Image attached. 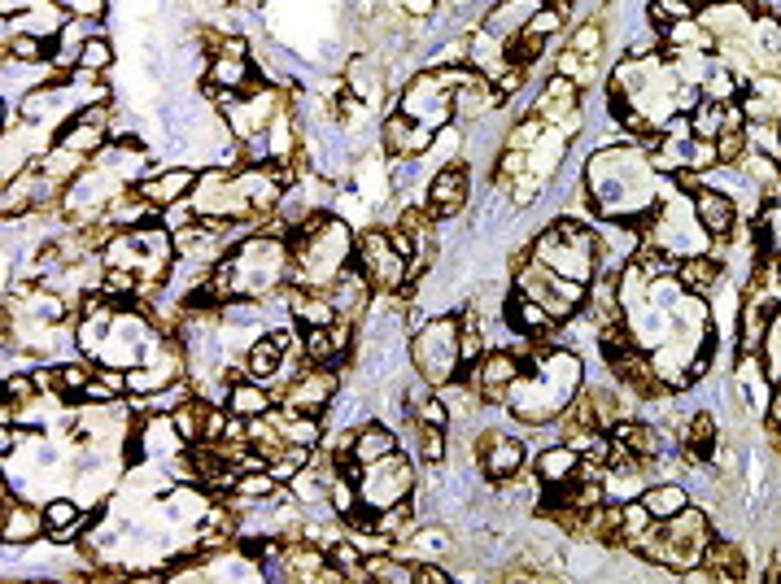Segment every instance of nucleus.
<instances>
[{
  "label": "nucleus",
  "instance_id": "nucleus-1",
  "mask_svg": "<svg viewBox=\"0 0 781 584\" xmlns=\"http://www.w3.org/2000/svg\"><path fill=\"white\" fill-rule=\"evenodd\" d=\"M410 362L419 371L423 384L445 388L458 379L463 358H458V314H441L432 323H423L410 340Z\"/></svg>",
  "mask_w": 781,
  "mask_h": 584
},
{
  "label": "nucleus",
  "instance_id": "nucleus-2",
  "mask_svg": "<svg viewBox=\"0 0 781 584\" xmlns=\"http://www.w3.org/2000/svg\"><path fill=\"white\" fill-rule=\"evenodd\" d=\"M354 262L372 280V289L389 292V296H397V289H406V280H410V262L393 249V236L381 227H372L354 241Z\"/></svg>",
  "mask_w": 781,
  "mask_h": 584
},
{
  "label": "nucleus",
  "instance_id": "nucleus-3",
  "mask_svg": "<svg viewBox=\"0 0 781 584\" xmlns=\"http://www.w3.org/2000/svg\"><path fill=\"white\" fill-rule=\"evenodd\" d=\"M410 489H415V467H410V458H406L401 449L389 454L385 463L368 467L363 480H359V498H363V511H368V515L381 511V506H393V502H406Z\"/></svg>",
  "mask_w": 781,
  "mask_h": 584
},
{
  "label": "nucleus",
  "instance_id": "nucleus-4",
  "mask_svg": "<svg viewBox=\"0 0 781 584\" xmlns=\"http://www.w3.org/2000/svg\"><path fill=\"white\" fill-rule=\"evenodd\" d=\"M467 375H471V384H476V393L485 401H506L511 388L524 375V358H520V349H489Z\"/></svg>",
  "mask_w": 781,
  "mask_h": 584
},
{
  "label": "nucleus",
  "instance_id": "nucleus-5",
  "mask_svg": "<svg viewBox=\"0 0 781 584\" xmlns=\"http://www.w3.org/2000/svg\"><path fill=\"white\" fill-rule=\"evenodd\" d=\"M690 210H695V223L703 227V236H712V241H730L738 232V201L730 192H721L716 184L699 188L690 197Z\"/></svg>",
  "mask_w": 781,
  "mask_h": 584
},
{
  "label": "nucleus",
  "instance_id": "nucleus-6",
  "mask_svg": "<svg viewBox=\"0 0 781 584\" xmlns=\"http://www.w3.org/2000/svg\"><path fill=\"white\" fill-rule=\"evenodd\" d=\"M476 458H480V471L493 480V484H511L524 463H528V449L515 441V436H502V432H485L480 445H476Z\"/></svg>",
  "mask_w": 781,
  "mask_h": 584
},
{
  "label": "nucleus",
  "instance_id": "nucleus-7",
  "mask_svg": "<svg viewBox=\"0 0 781 584\" xmlns=\"http://www.w3.org/2000/svg\"><path fill=\"white\" fill-rule=\"evenodd\" d=\"M105 140H109V105H92V109H83L66 131H61V149L66 153H74V157H96L101 149H105Z\"/></svg>",
  "mask_w": 781,
  "mask_h": 584
},
{
  "label": "nucleus",
  "instance_id": "nucleus-8",
  "mask_svg": "<svg viewBox=\"0 0 781 584\" xmlns=\"http://www.w3.org/2000/svg\"><path fill=\"white\" fill-rule=\"evenodd\" d=\"M337 393V371L333 366H311L298 375V384L284 393V410H302V414H324L328 401Z\"/></svg>",
  "mask_w": 781,
  "mask_h": 584
},
{
  "label": "nucleus",
  "instance_id": "nucleus-9",
  "mask_svg": "<svg viewBox=\"0 0 781 584\" xmlns=\"http://www.w3.org/2000/svg\"><path fill=\"white\" fill-rule=\"evenodd\" d=\"M463 206H467V166L463 162H445L428 184V214L432 219H454Z\"/></svg>",
  "mask_w": 781,
  "mask_h": 584
},
{
  "label": "nucleus",
  "instance_id": "nucleus-10",
  "mask_svg": "<svg viewBox=\"0 0 781 584\" xmlns=\"http://www.w3.org/2000/svg\"><path fill=\"white\" fill-rule=\"evenodd\" d=\"M136 192H140L153 210H166V206L188 201V192H197V175H193L188 166H175V171H162V175L136 179Z\"/></svg>",
  "mask_w": 781,
  "mask_h": 584
},
{
  "label": "nucleus",
  "instance_id": "nucleus-11",
  "mask_svg": "<svg viewBox=\"0 0 781 584\" xmlns=\"http://www.w3.org/2000/svg\"><path fill=\"white\" fill-rule=\"evenodd\" d=\"M498 105H502V96H498L493 79H485V74H471V79H463L454 87V118H463V122H480Z\"/></svg>",
  "mask_w": 781,
  "mask_h": 584
},
{
  "label": "nucleus",
  "instance_id": "nucleus-12",
  "mask_svg": "<svg viewBox=\"0 0 781 584\" xmlns=\"http://www.w3.org/2000/svg\"><path fill=\"white\" fill-rule=\"evenodd\" d=\"M428 149H432V127L406 118L401 109L385 118V153H389V157H419V153H428Z\"/></svg>",
  "mask_w": 781,
  "mask_h": 584
},
{
  "label": "nucleus",
  "instance_id": "nucleus-13",
  "mask_svg": "<svg viewBox=\"0 0 781 584\" xmlns=\"http://www.w3.org/2000/svg\"><path fill=\"white\" fill-rule=\"evenodd\" d=\"M611 441H620V445H629L642 463H646V471L664 458V432L655 428V423H646V419H620V423H611Z\"/></svg>",
  "mask_w": 781,
  "mask_h": 584
},
{
  "label": "nucleus",
  "instance_id": "nucleus-14",
  "mask_svg": "<svg viewBox=\"0 0 781 584\" xmlns=\"http://www.w3.org/2000/svg\"><path fill=\"white\" fill-rule=\"evenodd\" d=\"M677 280H681V289L686 292L708 296V292L721 289V280H725V262L712 258V254H686V258L677 262Z\"/></svg>",
  "mask_w": 781,
  "mask_h": 584
},
{
  "label": "nucleus",
  "instance_id": "nucleus-15",
  "mask_svg": "<svg viewBox=\"0 0 781 584\" xmlns=\"http://www.w3.org/2000/svg\"><path fill=\"white\" fill-rule=\"evenodd\" d=\"M284 349H289V331H271L245 344V371L254 379H271L284 366Z\"/></svg>",
  "mask_w": 781,
  "mask_h": 584
},
{
  "label": "nucleus",
  "instance_id": "nucleus-16",
  "mask_svg": "<svg viewBox=\"0 0 781 584\" xmlns=\"http://www.w3.org/2000/svg\"><path fill=\"white\" fill-rule=\"evenodd\" d=\"M228 410H232L236 419H263V414L276 410V397H271L254 375H245V379H236V384L228 388Z\"/></svg>",
  "mask_w": 781,
  "mask_h": 584
},
{
  "label": "nucleus",
  "instance_id": "nucleus-17",
  "mask_svg": "<svg viewBox=\"0 0 781 584\" xmlns=\"http://www.w3.org/2000/svg\"><path fill=\"white\" fill-rule=\"evenodd\" d=\"M576 467H581V454L572 445H563V441L550 445V449H541L537 463H533V471H537L541 484H568V480H576Z\"/></svg>",
  "mask_w": 781,
  "mask_h": 584
},
{
  "label": "nucleus",
  "instance_id": "nucleus-18",
  "mask_svg": "<svg viewBox=\"0 0 781 584\" xmlns=\"http://www.w3.org/2000/svg\"><path fill=\"white\" fill-rule=\"evenodd\" d=\"M44 528H48V524H44V511H31L26 502L4 498V541H9V546H26V541H35Z\"/></svg>",
  "mask_w": 781,
  "mask_h": 584
},
{
  "label": "nucleus",
  "instance_id": "nucleus-19",
  "mask_svg": "<svg viewBox=\"0 0 781 584\" xmlns=\"http://www.w3.org/2000/svg\"><path fill=\"white\" fill-rule=\"evenodd\" d=\"M389 454H397V436H393L385 423H363V428H354V458L363 463V471L376 467V463H385Z\"/></svg>",
  "mask_w": 781,
  "mask_h": 584
},
{
  "label": "nucleus",
  "instance_id": "nucleus-20",
  "mask_svg": "<svg viewBox=\"0 0 781 584\" xmlns=\"http://www.w3.org/2000/svg\"><path fill=\"white\" fill-rule=\"evenodd\" d=\"M280 563H284V576H289V581H319L324 568H328V554L315 550V546H306V541H293V546H284Z\"/></svg>",
  "mask_w": 781,
  "mask_h": 584
},
{
  "label": "nucleus",
  "instance_id": "nucleus-21",
  "mask_svg": "<svg viewBox=\"0 0 781 584\" xmlns=\"http://www.w3.org/2000/svg\"><path fill=\"white\" fill-rule=\"evenodd\" d=\"M703 563L712 568L716 581H743V576H747V554H743V546H734V541H725V537H712V541H708Z\"/></svg>",
  "mask_w": 781,
  "mask_h": 584
},
{
  "label": "nucleus",
  "instance_id": "nucleus-22",
  "mask_svg": "<svg viewBox=\"0 0 781 584\" xmlns=\"http://www.w3.org/2000/svg\"><path fill=\"white\" fill-rule=\"evenodd\" d=\"M642 506H646L655 519H673L677 511L690 506V493H686L681 484H673V480H664V484H646V489H642Z\"/></svg>",
  "mask_w": 781,
  "mask_h": 584
},
{
  "label": "nucleus",
  "instance_id": "nucleus-23",
  "mask_svg": "<svg viewBox=\"0 0 781 584\" xmlns=\"http://www.w3.org/2000/svg\"><path fill=\"white\" fill-rule=\"evenodd\" d=\"M44 524H48V537H53V541H70V537L83 528V511H79V502H70V498H53V502L44 506Z\"/></svg>",
  "mask_w": 781,
  "mask_h": 584
},
{
  "label": "nucleus",
  "instance_id": "nucleus-24",
  "mask_svg": "<svg viewBox=\"0 0 781 584\" xmlns=\"http://www.w3.org/2000/svg\"><path fill=\"white\" fill-rule=\"evenodd\" d=\"M381 537H389V541H401V537H410V498L406 502H393V506H381V511H372V519H368Z\"/></svg>",
  "mask_w": 781,
  "mask_h": 584
},
{
  "label": "nucleus",
  "instance_id": "nucleus-25",
  "mask_svg": "<svg viewBox=\"0 0 781 584\" xmlns=\"http://www.w3.org/2000/svg\"><path fill=\"white\" fill-rule=\"evenodd\" d=\"M109 66H114V44H109L105 35H88L83 48H79L74 70H83V74H105Z\"/></svg>",
  "mask_w": 781,
  "mask_h": 584
},
{
  "label": "nucleus",
  "instance_id": "nucleus-26",
  "mask_svg": "<svg viewBox=\"0 0 781 584\" xmlns=\"http://www.w3.org/2000/svg\"><path fill=\"white\" fill-rule=\"evenodd\" d=\"M96 371H88L83 362H66V366H53V393L57 397H70V401H83V388Z\"/></svg>",
  "mask_w": 781,
  "mask_h": 584
},
{
  "label": "nucleus",
  "instance_id": "nucleus-27",
  "mask_svg": "<svg viewBox=\"0 0 781 584\" xmlns=\"http://www.w3.org/2000/svg\"><path fill=\"white\" fill-rule=\"evenodd\" d=\"M699 87H703V96H708V101H716V105H730V101L743 92V79H738L730 66H716V70H712V74H708Z\"/></svg>",
  "mask_w": 781,
  "mask_h": 584
},
{
  "label": "nucleus",
  "instance_id": "nucleus-28",
  "mask_svg": "<svg viewBox=\"0 0 781 584\" xmlns=\"http://www.w3.org/2000/svg\"><path fill=\"white\" fill-rule=\"evenodd\" d=\"M646 17H651V26H655V31H664V26H673V22H686V17H699V9H695L690 0H651V9H646Z\"/></svg>",
  "mask_w": 781,
  "mask_h": 584
},
{
  "label": "nucleus",
  "instance_id": "nucleus-29",
  "mask_svg": "<svg viewBox=\"0 0 781 584\" xmlns=\"http://www.w3.org/2000/svg\"><path fill=\"white\" fill-rule=\"evenodd\" d=\"M747 149H751V144H747V127H738V131L730 127V131L716 136V162H721V166H738V162L747 157Z\"/></svg>",
  "mask_w": 781,
  "mask_h": 584
},
{
  "label": "nucleus",
  "instance_id": "nucleus-30",
  "mask_svg": "<svg viewBox=\"0 0 781 584\" xmlns=\"http://www.w3.org/2000/svg\"><path fill=\"white\" fill-rule=\"evenodd\" d=\"M410 428H415V436H419V458H423V463H441V458H445V428L415 423V419H410Z\"/></svg>",
  "mask_w": 781,
  "mask_h": 584
},
{
  "label": "nucleus",
  "instance_id": "nucleus-31",
  "mask_svg": "<svg viewBox=\"0 0 781 584\" xmlns=\"http://www.w3.org/2000/svg\"><path fill=\"white\" fill-rule=\"evenodd\" d=\"M18 61H39L48 48H44V35H26V31H9V44H4Z\"/></svg>",
  "mask_w": 781,
  "mask_h": 584
},
{
  "label": "nucleus",
  "instance_id": "nucleus-32",
  "mask_svg": "<svg viewBox=\"0 0 781 584\" xmlns=\"http://www.w3.org/2000/svg\"><path fill=\"white\" fill-rule=\"evenodd\" d=\"M568 48H572V52H581V57H598V48H603V31H598V22H585V26H576Z\"/></svg>",
  "mask_w": 781,
  "mask_h": 584
},
{
  "label": "nucleus",
  "instance_id": "nucleus-33",
  "mask_svg": "<svg viewBox=\"0 0 781 584\" xmlns=\"http://www.w3.org/2000/svg\"><path fill=\"white\" fill-rule=\"evenodd\" d=\"M415 581L419 584H450V572H445V568H436V563H428V559H419V563H415Z\"/></svg>",
  "mask_w": 781,
  "mask_h": 584
},
{
  "label": "nucleus",
  "instance_id": "nucleus-34",
  "mask_svg": "<svg viewBox=\"0 0 781 584\" xmlns=\"http://www.w3.org/2000/svg\"><path fill=\"white\" fill-rule=\"evenodd\" d=\"M61 9H70L74 17H101L105 13V0H57Z\"/></svg>",
  "mask_w": 781,
  "mask_h": 584
},
{
  "label": "nucleus",
  "instance_id": "nucleus-35",
  "mask_svg": "<svg viewBox=\"0 0 781 584\" xmlns=\"http://www.w3.org/2000/svg\"><path fill=\"white\" fill-rule=\"evenodd\" d=\"M401 9H406L410 17H428V13L436 9V0H401Z\"/></svg>",
  "mask_w": 781,
  "mask_h": 584
},
{
  "label": "nucleus",
  "instance_id": "nucleus-36",
  "mask_svg": "<svg viewBox=\"0 0 781 584\" xmlns=\"http://www.w3.org/2000/svg\"><path fill=\"white\" fill-rule=\"evenodd\" d=\"M18 441H22V436H18V432L4 423V432H0V449H4V454H13V449H18Z\"/></svg>",
  "mask_w": 781,
  "mask_h": 584
},
{
  "label": "nucleus",
  "instance_id": "nucleus-37",
  "mask_svg": "<svg viewBox=\"0 0 781 584\" xmlns=\"http://www.w3.org/2000/svg\"><path fill=\"white\" fill-rule=\"evenodd\" d=\"M690 4H695V9H703V4H708V0H690Z\"/></svg>",
  "mask_w": 781,
  "mask_h": 584
},
{
  "label": "nucleus",
  "instance_id": "nucleus-38",
  "mask_svg": "<svg viewBox=\"0 0 781 584\" xmlns=\"http://www.w3.org/2000/svg\"><path fill=\"white\" fill-rule=\"evenodd\" d=\"M555 4H559V9H563V4H572V0H555Z\"/></svg>",
  "mask_w": 781,
  "mask_h": 584
},
{
  "label": "nucleus",
  "instance_id": "nucleus-39",
  "mask_svg": "<svg viewBox=\"0 0 781 584\" xmlns=\"http://www.w3.org/2000/svg\"><path fill=\"white\" fill-rule=\"evenodd\" d=\"M778 131H781V118H778Z\"/></svg>",
  "mask_w": 781,
  "mask_h": 584
}]
</instances>
